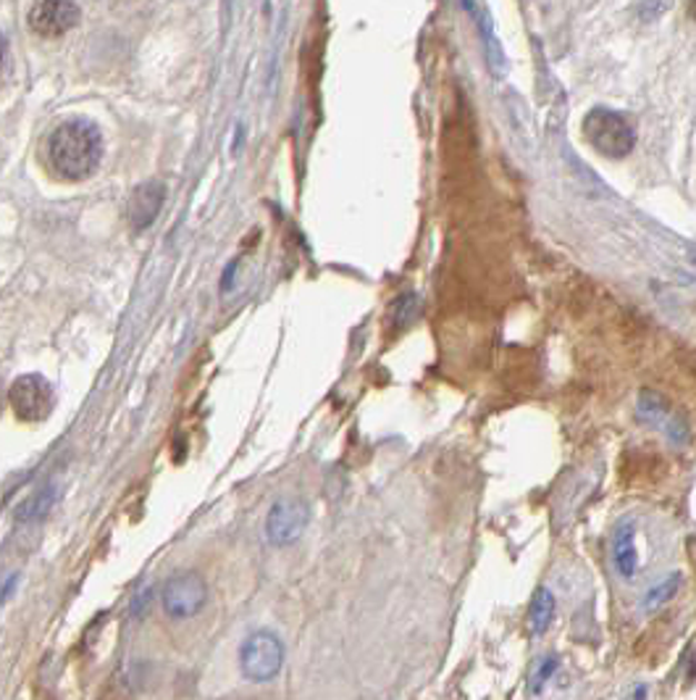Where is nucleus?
Returning a JSON list of instances; mask_svg holds the SVG:
<instances>
[{
  "mask_svg": "<svg viewBox=\"0 0 696 700\" xmlns=\"http://www.w3.org/2000/svg\"><path fill=\"white\" fill-rule=\"evenodd\" d=\"M678 588H680V576H678V574L665 576L663 582L647 590V595H644V601H642L644 611H655V609H659V605L668 603L670 598L678 593Z\"/></svg>",
  "mask_w": 696,
  "mask_h": 700,
  "instance_id": "9b49d317",
  "label": "nucleus"
},
{
  "mask_svg": "<svg viewBox=\"0 0 696 700\" xmlns=\"http://www.w3.org/2000/svg\"><path fill=\"white\" fill-rule=\"evenodd\" d=\"M613 561L623 580H634L639 574V548H636L634 524H618L613 535Z\"/></svg>",
  "mask_w": 696,
  "mask_h": 700,
  "instance_id": "1a4fd4ad",
  "label": "nucleus"
},
{
  "mask_svg": "<svg viewBox=\"0 0 696 700\" xmlns=\"http://www.w3.org/2000/svg\"><path fill=\"white\" fill-rule=\"evenodd\" d=\"M555 595L549 588H539L531 598V609H528V627H531V632L539 638V634H544L553 627L555 622Z\"/></svg>",
  "mask_w": 696,
  "mask_h": 700,
  "instance_id": "9d476101",
  "label": "nucleus"
},
{
  "mask_svg": "<svg viewBox=\"0 0 696 700\" xmlns=\"http://www.w3.org/2000/svg\"><path fill=\"white\" fill-rule=\"evenodd\" d=\"M308 519H310V511L302 501L277 503V506L271 509V514H268V524H266L268 540H271L274 545H289L292 540L302 535Z\"/></svg>",
  "mask_w": 696,
  "mask_h": 700,
  "instance_id": "0eeeda50",
  "label": "nucleus"
},
{
  "mask_svg": "<svg viewBox=\"0 0 696 700\" xmlns=\"http://www.w3.org/2000/svg\"><path fill=\"white\" fill-rule=\"evenodd\" d=\"M9 401L13 414L21 422H42L56 406V393L46 377H40V374H24V377H19L11 385Z\"/></svg>",
  "mask_w": 696,
  "mask_h": 700,
  "instance_id": "20e7f679",
  "label": "nucleus"
},
{
  "mask_svg": "<svg viewBox=\"0 0 696 700\" xmlns=\"http://www.w3.org/2000/svg\"><path fill=\"white\" fill-rule=\"evenodd\" d=\"M208 601V584L198 572L173 574L163 588V609L171 619H192Z\"/></svg>",
  "mask_w": 696,
  "mask_h": 700,
  "instance_id": "39448f33",
  "label": "nucleus"
},
{
  "mask_svg": "<svg viewBox=\"0 0 696 700\" xmlns=\"http://www.w3.org/2000/svg\"><path fill=\"white\" fill-rule=\"evenodd\" d=\"M79 19V6L69 0H42L29 9L27 24L40 38H61Z\"/></svg>",
  "mask_w": 696,
  "mask_h": 700,
  "instance_id": "423d86ee",
  "label": "nucleus"
},
{
  "mask_svg": "<svg viewBox=\"0 0 696 700\" xmlns=\"http://www.w3.org/2000/svg\"><path fill=\"white\" fill-rule=\"evenodd\" d=\"M3 63H6V40L0 34V75H3Z\"/></svg>",
  "mask_w": 696,
  "mask_h": 700,
  "instance_id": "4468645a",
  "label": "nucleus"
},
{
  "mask_svg": "<svg viewBox=\"0 0 696 700\" xmlns=\"http://www.w3.org/2000/svg\"><path fill=\"white\" fill-rule=\"evenodd\" d=\"M557 671H560V655H555V653L544 655V659L539 661V667H536V671H534L528 690H531L534 696H539V692L547 688L549 682H553V677L557 674Z\"/></svg>",
  "mask_w": 696,
  "mask_h": 700,
  "instance_id": "f8f14e48",
  "label": "nucleus"
},
{
  "mask_svg": "<svg viewBox=\"0 0 696 700\" xmlns=\"http://www.w3.org/2000/svg\"><path fill=\"white\" fill-rule=\"evenodd\" d=\"M100 158H103V135L92 121H63L48 137V164L58 179L82 183L96 175Z\"/></svg>",
  "mask_w": 696,
  "mask_h": 700,
  "instance_id": "f257e3e1",
  "label": "nucleus"
},
{
  "mask_svg": "<svg viewBox=\"0 0 696 700\" xmlns=\"http://www.w3.org/2000/svg\"><path fill=\"white\" fill-rule=\"evenodd\" d=\"M647 698H649V688L644 682L634 684V688H630V692H628V700H647Z\"/></svg>",
  "mask_w": 696,
  "mask_h": 700,
  "instance_id": "ddd939ff",
  "label": "nucleus"
},
{
  "mask_svg": "<svg viewBox=\"0 0 696 700\" xmlns=\"http://www.w3.org/2000/svg\"><path fill=\"white\" fill-rule=\"evenodd\" d=\"M584 135L597 154L607 158H626L636 146L630 121L610 108H594L584 119Z\"/></svg>",
  "mask_w": 696,
  "mask_h": 700,
  "instance_id": "f03ea898",
  "label": "nucleus"
},
{
  "mask_svg": "<svg viewBox=\"0 0 696 700\" xmlns=\"http://www.w3.org/2000/svg\"><path fill=\"white\" fill-rule=\"evenodd\" d=\"M166 198V187L161 183H148L140 185L129 198V208H127V219L132 224L135 229H148L153 219L161 211Z\"/></svg>",
  "mask_w": 696,
  "mask_h": 700,
  "instance_id": "6e6552de",
  "label": "nucleus"
},
{
  "mask_svg": "<svg viewBox=\"0 0 696 700\" xmlns=\"http://www.w3.org/2000/svg\"><path fill=\"white\" fill-rule=\"evenodd\" d=\"M285 667V645L274 632H256L239 648V669L250 682H271Z\"/></svg>",
  "mask_w": 696,
  "mask_h": 700,
  "instance_id": "7ed1b4c3",
  "label": "nucleus"
}]
</instances>
